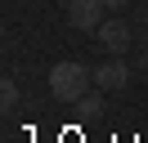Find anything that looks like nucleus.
Segmentation results:
<instances>
[{
	"label": "nucleus",
	"instance_id": "f257e3e1",
	"mask_svg": "<svg viewBox=\"0 0 148 143\" xmlns=\"http://www.w3.org/2000/svg\"><path fill=\"white\" fill-rule=\"evenodd\" d=\"M90 85H94V72L85 67V63H54L49 67V94L58 98V103H81L85 94H90Z\"/></svg>",
	"mask_w": 148,
	"mask_h": 143
},
{
	"label": "nucleus",
	"instance_id": "1a4fd4ad",
	"mask_svg": "<svg viewBox=\"0 0 148 143\" xmlns=\"http://www.w3.org/2000/svg\"><path fill=\"white\" fill-rule=\"evenodd\" d=\"M130 5H135V0H103V9H108V14H126Z\"/></svg>",
	"mask_w": 148,
	"mask_h": 143
},
{
	"label": "nucleus",
	"instance_id": "423d86ee",
	"mask_svg": "<svg viewBox=\"0 0 148 143\" xmlns=\"http://www.w3.org/2000/svg\"><path fill=\"white\" fill-rule=\"evenodd\" d=\"M76 112H81V116H99V112H108V107H103V89H99V94L90 89V94L76 103Z\"/></svg>",
	"mask_w": 148,
	"mask_h": 143
},
{
	"label": "nucleus",
	"instance_id": "20e7f679",
	"mask_svg": "<svg viewBox=\"0 0 148 143\" xmlns=\"http://www.w3.org/2000/svg\"><path fill=\"white\" fill-rule=\"evenodd\" d=\"M130 76H135V67H130L126 58H108L94 67V85L103 89V94H121V89L130 85Z\"/></svg>",
	"mask_w": 148,
	"mask_h": 143
},
{
	"label": "nucleus",
	"instance_id": "f03ea898",
	"mask_svg": "<svg viewBox=\"0 0 148 143\" xmlns=\"http://www.w3.org/2000/svg\"><path fill=\"white\" fill-rule=\"evenodd\" d=\"M99 45L112 54V58H126V54L135 49V22H130L126 14L103 18V22H99Z\"/></svg>",
	"mask_w": 148,
	"mask_h": 143
},
{
	"label": "nucleus",
	"instance_id": "6e6552de",
	"mask_svg": "<svg viewBox=\"0 0 148 143\" xmlns=\"http://www.w3.org/2000/svg\"><path fill=\"white\" fill-rule=\"evenodd\" d=\"M0 103L9 107V112L18 107V85H14V80H5V85H0Z\"/></svg>",
	"mask_w": 148,
	"mask_h": 143
},
{
	"label": "nucleus",
	"instance_id": "0eeeda50",
	"mask_svg": "<svg viewBox=\"0 0 148 143\" xmlns=\"http://www.w3.org/2000/svg\"><path fill=\"white\" fill-rule=\"evenodd\" d=\"M126 18H130V22L139 27V31H144V27H148V0H135V5L126 9Z\"/></svg>",
	"mask_w": 148,
	"mask_h": 143
},
{
	"label": "nucleus",
	"instance_id": "39448f33",
	"mask_svg": "<svg viewBox=\"0 0 148 143\" xmlns=\"http://www.w3.org/2000/svg\"><path fill=\"white\" fill-rule=\"evenodd\" d=\"M135 72L148 76V27H144V31L135 27Z\"/></svg>",
	"mask_w": 148,
	"mask_h": 143
},
{
	"label": "nucleus",
	"instance_id": "7ed1b4c3",
	"mask_svg": "<svg viewBox=\"0 0 148 143\" xmlns=\"http://www.w3.org/2000/svg\"><path fill=\"white\" fill-rule=\"evenodd\" d=\"M103 0H63V18H67V27H76V31H99V22H103Z\"/></svg>",
	"mask_w": 148,
	"mask_h": 143
}]
</instances>
